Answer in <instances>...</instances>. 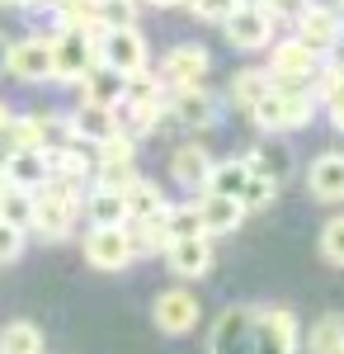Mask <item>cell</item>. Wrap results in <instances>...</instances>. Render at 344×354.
<instances>
[{"instance_id":"cell-1","label":"cell","mask_w":344,"mask_h":354,"mask_svg":"<svg viewBox=\"0 0 344 354\" xmlns=\"http://www.w3.org/2000/svg\"><path fill=\"white\" fill-rule=\"evenodd\" d=\"M80 194H85V185L48 175L43 189H33V227L28 232L38 241H66L76 232V218H80Z\"/></svg>"},{"instance_id":"cell-2","label":"cell","mask_w":344,"mask_h":354,"mask_svg":"<svg viewBox=\"0 0 344 354\" xmlns=\"http://www.w3.org/2000/svg\"><path fill=\"white\" fill-rule=\"evenodd\" d=\"M316 109H321V104L312 100V90L269 85V95L250 109V123H255L265 137H283V133H302V128H312Z\"/></svg>"},{"instance_id":"cell-3","label":"cell","mask_w":344,"mask_h":354,"mask_svg":"<svg viewBox=\"0 0 344 354\" xmlns=\"http://www.w3.org/2000/svg\"><path fill=\"white\" fill-rule=\"evenodd\" d=\"M99 28H57L52 38V81L57 85H76L85 71L99 66Z\"/></svg>"},{"instance_id":"cell-4","label":"cell","mask_w":344,"mask_h":354,"mask_svg":"<svg viewBox=\"0 0 344 354\" xmlns=\"http://www.w3.org/2000/svg\"><path fill=\"white\" fill-rule=\"evenodd\" d=\"M80 255H85L90 270H99V274H123L142 260L137 245H133L128 222H123V227H90L85 241H80Z\"/></svg>"},{"instance_id":"cell-5","label":"cell","mask_w":344,"mask_h":354,"mask_svg":"<svg viewBox=\"0 0 344 354\" xmlns=\"http://www.w3.org/2000/svg\"><path fill=\"white\" fill-rule=\"evenodd\" d=\"M222 100L203 90V85H193V90H170L165 95V109H160V123H175V128H184V133H208L222 123Z\"/></svg>"},{"instance_id":"cell-6","label":"cell","mask_w":344,"mask_h":354,"mask_svg":"<svg viewBox=\"0 0 344 354\" xmlns=\"http://www.w3.org/2000/svg\"><path fill=\"white\" fill-rule=\"evenodd\" d=\"M302 350V322L283 302L255 307V354H297Z\"/></svg>"},{"instance_id":"cell-7","label":"cell","mask_w":344,"mask_h":354,"mask_svg":"<svg viewBox=\"0 0 344 354\" xmlns=\"http://www.w3.org/2000/svg\"><path fill=\"white\" fill-rule=\"evenodd\" d=\"M151 322H156L160 335H193L198 322H203V302L189 283H175V288H160L156 302H151Z\"/></svg>"},{"instance_id":"cell-8","label":"cell","mask_w":344,"mask_h":354,"mask_svg":"<svg viewBox=\"0 0 344 354\" xmlns=\"http://www.w3.org/2000/svg\"><path fill=\"white\" fill-rule=\"evenodd\" d=\"M222 38H227L236 53H265L269 43L278 38V19L269 15L265 5H236V10L222 19Z\"/></svg>"},{"instance_id":"cell-9","label":"cell","mask_w":344,"mask_h":354,"mask_svg":"<svg viewBox=\"0 0 344 354\" xmlns=\"http://www.w3.org/2000/svg\"><path fill=\"white\" fill-rule=\"evenodd\" d=\"M95 53H99V66L118 71V76H137V71L151 66V48H146V38L137 33V24L133 28H99Z\"/></svg>"},{"instance_id":"cell-10","label":"cell","mask_w":344,"mask_h":354,"mask_svg":"<svg viewBox=\"0 0 344 354\" xmlns=\"http://www.w3.org/2000/svg\"><path fill=\"white\" fill-rule=\"evenodd\" d=\"M321 57L312 48H302L297 38H274L269 43V85H292V90H307L316 76Z\"/></svg>"},{"instance_id":"cell-11","label":"cell","mask_w":344,"mask_h":354,"mask_svg":"<svg viewBox=\"0 0 344 354\" xmlns=\"http://www.w3.org/2000/svg\"><path fill=\"white\" fill-rule=\"evenodd\" d=\"M212 71V53L203 43H175L170 53L160 57V85H165V95L170 90H193V85H203Z\"/></svg>"},{"instance_id":"cell-12","label":"cell","mask_w":344,"mask_h":354,"mask_svg":"<svg viewBox=\"0 0 344 354\" xmlns=\"http://www.w3.org/2000/svg\"><path fill=\"white\" fill-rule=\"evenodd\" d=\"M208 354H255V307H222L208 330Z\"/></svg>"},{"instance_id":"cell-13","label":"cell","mask_w":344,"mask_h":354,"mask_svg":"<svg viewBox=\"0 0 344 354\" xmlns=\"http://www.w3.org/2000/svg\"><path fill=\"white\" fill-rule=\"evenodd\" d=\"M5 76H10V81H19V85L52 81V38H19V43H10Z\"/></svg>"},{"instance_id":"cell-14","label":"cell","mask_w":344,"mask_h":354,"mask_svg":"<svg viewBox=\"0 0 344 354\" xmlns=\"http://www.w3.org/2000/svg\"><path fill=\"white\" fill-rule=\"evenodd\" d=\"M340 28H344V15L335 10V5H321V0H312L297 19H292V38L302 43V48H312L316 57L330 53V43L340 38Z\"/></svg>"},{"instance_id":"cell-15","label":"cell","mask_w":344,"mask_h":354,"mask_svg":"<svg viewBox=\"0 0 344 354\" xmlns=\"http://www.w3.org/2000/svg\"><path fill=\"white\" fill-rule=\"evenodd\" d=\"M212 151L203 142H180L175 151H170V180L180 185L184 194H203L212 180Z\"/></svg>"},{"instance_id":"cell-16","label":"cell","mask_w":344,"mask_h":354,"mask_svg":"<svg viewBox=\"0 0 344 354\" xmlns=\"http://www.w3.org/2000/svg\"><path fill=\"white\" fill-rule=\"evenodd\" d=\"M165 265L170 274L180 279V283H193V279H203L212 270V260H217V250H212V236H184V241H170L165 250Z\"/></svg>"},{"instance_id":"cell-17","label":"cell","mask_w":344,"mask_h":354,"mask_svg":"<svg viewBox=\"0 0 344 354\" xmlns=\"http://www.w3.org/2000/svg\"><path fill=\"white\" fill-rule=\"evenodd\" d=\"M193 213H198V227H203V236H231L240 222H245V208H240L236 198H227V194H212V189L198 194Z\"/></svg>"},{"instance_id":"cell-18","label":"cell","mask_w":344,"mask_h":354,"mask_svg":"<svg viewBox=\"0 0 344 354\" xmlns=\"http://www.w3.org/2000/svg\"><path fill=\"white\" fill-rule=\"evenodd\" d=\"M307 194L316 203H344V151H321L307 165Z\"/></svg>"},{"instance_id":"cell-19","label":"cell","mask_w":344,"mask_h":354,"mask_svg":"<svg viewBox=\"0 0 344 354\" xmlns=\"http://www.w3.org/2000/svg\"><path fill=\"white\" fill-rule=\"evenodd\" d=\"M0 170H5V180L15 185V189H43V180H48V151H38V147H24V151H10L5 161H0Z\"/></svg>"},{"instance_id":"cell-20","label":"cell","mask_w":344,"mask_h":354,"mask_svg":"<svg viewBox=\"0 0 344 354\" xmlns=\"http://www.w3.org/2000/svg\"><path fill=\"white\" fill-rule=\"evenodd\" d=\"M76 95H80V104L118 109V100H123V76L108 71V66H95V71H85V76L76 81Z\"/></svg>"},{"instance_id":"cell-21","label":"cell","mask_w":344,"mask_h":354,"mask_svg":"<svg viewBox=\"0 0 344 354\" xmlns=\"http://www.w3.org/2000/svg\"><path fill=\"white\" fill-rule=\"evenodd\" d=\"M80 213L90 218V227H123V222H128L123 194L99 189V185H85V194H80Z\"/></svg>"},{"instance_id":"cell-22","label":"cell","mask_w":344,"mask_h":354,"mask_svg":"<svg viewBox=\"0 0 344 354\" xmlns=\"http://www.w3.org/2000/svg\"><path fill=\"white\" fill-rule=\"evenodd\" d=\"M265 95H269V71L265 66H240L236 76H231V85H227V104L240 109V113H250Z\"/></svg>"},{"instance_id":"cell-23","label":"cell","mask_w":344,"mask_h":354,"mask_svg":"<svg viewBox=\"0 0 344 354\" xmlns=\"http://www.w3.org/2000/svg\"><path fill=\"white\" fill-rule=\"evenodd\" d=\"M71 128H76L80 147H95L108 133H118V109H95V104H76L71 109Z\"/></svg>"},{"instance_id":"cell-24","label":"cell","mask_w":344,"mask_h":354,"mask_svg":"<svg viewBox=\"0 0 344 354\" xmlns=\"http://www.w3.org/2000/svg\"><path fill=\"white\" fill-rule=\"evenodd\" d=\"M48 175L57 180H71V185H85L90 175H95V156L85 151V147H61V151H48Z\"/></svg>"},{"instance_id":"cell-25","label":"cell","mask_w":344,"mask_h":354,"mask_svg":"<svg viewBox=\"0 0 344 354\" xmlns=\"http://www.w3.org/2000/svg\"><path fill=\"white\" fill-rule=\"evenodd\" d=\"M307 354H344V312H321L312 322Z\"/></svg>"},{"instance_id":"cell-26","label":"cell","mask_w":344,"mask_h":354,"mask_svg":"<svg viewBox=\"0 0 344 354\" xmlns=\"http://www.w3.org/2000/svg\"><path fill=\"white\" fill-rule=\"evenodd\" d=\"M48 340H43V326L38 322H5L0 326V354H43Z\"/></svg>"},{"instance_id":"cell-27","label":"cell","mask_w":344,"mask_h":354,"mask_svg":"<svg viewBox=\"0 0 344 354\" xmlns=\"http://www.w3.org/2000/svg\"><path fill=\"white\" fill-rule=\"evenodd\" d=\"M160 203H165V189H160L156 180H146V175H137L133 185L123 189V208H128V222H142L151 218Z\"/></svg>"},{"instance_id":"cell-28","label":"cell","mask_w":344,"mask_h":354,"mask_svg":"<svg viewBox=\"0 0 344 354\" xmlns=\"http://www.w3.org/2000/svg\"><path fill=\"white\" fill-rule=\"evenodd\" d=\"M245 165H250L255 175H269L274 185H283V180H288V170H292V151L283 147V142H265L260 151H250V156H245Z\"/></svg>"},{"instance_id":"cell-29","label":"cell","mask_w":344,"mask_h":354,"mask_svg":"<svg viewBox=\"0 0 344 354\" xmlns=\"http://www.w3.org/2000/svg\"><path fill=\"white\" fill-rule=\"evenodd\" d=\"M33 118H38V151H61V147H76L71 113H33Z\"/></svg>"},{"instance_id":"cell-30","label":"cell","mask_w":344,"mask_h":354,"mask_svg":"<svg viewBox=\"0 0 344 354\" xmlns=\"http://www.w3.org/2000/svg\"><path fill=\"white\" fill-rule=\"evenodd\" d=\"M24 147H38V118L33 113H10L0 123V151H24Z\"/></svg>"},{"instance_id":"cell-31","label":"cell","mask_w":344,"mask_h":354,"mask_svg":"<svg viewBox=\"0 0 344 354\" xmlns=\"http://www.w3.org/2000/svg\"><path fill=\"white\" fill-rule=\"evenodd\" d=\"M316 250L330 270H344V213L325 218V227H321V236H316Z\"/></svg>"},{"instance_id":"cell-32","label":"cell","mask_w":344,"mask_h":354,"mask_svg":"<svg viewBox=\"0 0 344 354\" xmlns=\"http://www.w3.org/2000/svg\"><path fill=\"white\" fill-rule=\"evenodd\" d=\"M0 222H10V227L28 232V227H33V194L10 185V189H5V198H0Z\"/></svg>"},{"instance_id":"cell-33","label":"cell","mask_w":344,"mask_h":354,"mask_svg":"<svg viewBox=\"0 0 344 354\" xmlns=\"http://www.w3.org/2000/svg\"><path fill=\"white\" fill-rule=\"evenodd\" d=\"M123 161H137V137H128L118 128L104 142H95V165H123Z\"/></svg>"},{"instance_id":"cell-34","label":"cell","mask_w":344,"mask_h":354,"mask_svg":"<svg viewBox=\"0 0 344 354\" xmlns=\"http://www.w3.org/2000/svg\"><path fill=\"white\" fill-rule=\"evenodd\" d=\"M137 0H99L95 5V19H99V28H133L137 24Z\"/></svg>"},{"instance_id":"cell-35","label":"cell","mask_w":344,"mask_h":354,"mask_svg":"<svg viewBox=\"0 0 344 354\" xmlns=\"http://www.w3.org/2000/svg\"><path fill=\"white\" fill-rule=\"evenodd\" d=\"M274 198H278V185H274L269 175H255V170H250V180H245V189H240V208H245V213H260Z\"/></svg>"},{"instance_id":"cell-36","label":"cell","mask_w":344,"mask_h":354,"mask_svg":"<svg viewBox=\"0 0 344 354\" xmlns=\"http://www.w3.org/2000/svg\"><path fill=\"white\" fill-rule=\"evenodd\" d=\"M137 175H142V170H137V161H123V165H95V175H90V180H95L99 189L123 194V189L137 180Z\"/></svg>"},{"instance_id":"cell-37","label":"cell","mask_w":344,"mask_h":354,"mask_svg":"<svg viewBox=\"0 0 344 354\" xmlns=\"http://www.w3.org/2000/svg\"><path fill=\"white\" fill-rule=\"evenodd\" d=\"M24 245H28V232L10 227V222H0V265H15V260L24 255Z\"/></svg>"},{"instance_id":"cell-38","label":"cell","mask_w":344,"mask_h":354,"mask_svg":"<svg viewBox=\"0 0 344 354\" xmlns=\"http://www.w3.org/2000/svg\"><path fill=\"white\" fill-rule=\"evenodd\" d=\"M184 5H189V15H198V19H217V24H222L240 0H184Z\"/></svg>"},{"instance_id":"cell-39","label":"cell","mask_w":344,"mask_h":354,"mask_svg":"<svg viewBox=\"0 0 344 354\" xmlns=\"http://www.w3.org/2000/svg\"><path fill=\"white\" fill-rule=\"evenodd\" d=\"M307 5H312V0H265V10L274 15V19H297Z\"/></svg>"},{"instance_id":"cell-40","label":"cell","mask_w":344,"mask_h":354,"mask_svg":"<svg viewBox=\"0 0 344 354\" xmlns=\"http://www.w3.org/2000/svg\"><path fill=\"white\" fill-rule=\"evenodd\" d=\"M325 118H330V128H335V133L344 137V90H340V95H330V100H325Z\"/></svg>"},{"instance_id":"cell-41","label":"cell","mask_w":344,"mask_h":354,"mask_svg":"<svg viewBox=\"0 0 344 354\" xmlns=\"http://www.w3.org/2000/svg\"><path fill=\"white\" fill-rule=\"evenodd\" d=\"M325 62H335V66H344V28H340V38L330 43V53H325Z\"/></svg>"},{"instance_id":"cell-42","label":"cell","mask_w":344,"mask_h":354,"mask_svg":"<svg viewBox=\"0 0 344 354\" xmlns=\"http://www.w3.org/2000/svg\"><path fill=\"white\" fill-rule=\"evenodd\" d=\"M137 5H151V10H175V5H184V0H137Z\"/></svg>"},{"instance_id":"cell-43","label":"cell","mask_w":344,"mask_h":354,"mask_svg":"<svg viewBox=\"0 0 344 354\" xmlns=\"http://www.w3.org/2000/svg\"><path fill=\"white\" fill-rule=\"evenodd\" d=\"M5 57H10V38L0 33V76H5Z\"/></svg>"},{"instance_id":"cell-44","label":"cell","mask_w":344,"mask_h":354,"mask_svg":"<svg viewBox=\"0 0 344 354\" xmlns=\"http://www.w3.org/2000/svg\"><path fill=\"white\" fill-rule=\"evenodd\" d=\"M0 10H28V0H0Z\"/></svg>"},{"instance_id":"cell-45","label":"cell","mask_w":344,"mask_h":354,"mask_svg":"<svg viewBox=\"0 0 344 354\" xmlns=\"http://www.w3.org/2000/svg\"><path fill=\"white\" fill-rule=\"evenodd\" d=\"M5 189H10V180H5V170H0V198H5Z\"/></svg>"},{"instance_id":"cell-46","label":"cell","mask_w":344,"mask_h":354,"mask_svg":"<svg viewBox=\"0 0 344 354\" xmlns=\"http://www.w3.org/2000/svg\"><path fill=\"white\" fill-rule=\"evenodd\" d=\"M240 5H265V0H240Z\"/></svg>"}]
</instances>
